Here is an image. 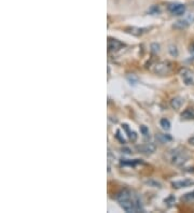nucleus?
<instances>
[{"instance_id":"21","label":"nucleus","mask_w":194,"mask_h":213,"mask_svg":"<svg viewBox=\"0 0 194 213\" xmlns=\"http://www.w3.org/2000/svg\"><path fill=\"white\" fill-rule=\"evenodd\" d=\"M189 142L192 144V145H194V137H192V138L189 139Z\"/></svg>"},{"instance_id":"17","label":"nucleus","mask_w":194,"mask_h":213,"mask_svg":"<svg viewBox=\"0 0 194 213\" xmlns=\"http://www.w3.org/2000/svg\"><path fill=\"white\" fill-rule=\"evenodd\" d=\"M151 51H152L154 54L159 53V52H160V45L157 43H152L151 44Z\"/></svg>"},{"instance_id":"10","label":"nucleus","mask_w":194,"mask_h":213,"mask_svg":"<svg viewBox=\"0 0 194 213\" xmlns=\"http://www.w3.org/2000/svg\"><path fill=\"white\" fill-rule=\"evenodd\" d=\"M181 119L185 121L194 119V108H188L181 113Z\"/></svg>"},{"instance_id":"7","label":"nucleus","mask_w":194,"mask_h":213,"mask_svg":"<svg viewBox=\"0 0 194 213\" xmlns=\"http://www.w3.org/2000/svg\"><path fill=\"white\" fill-rule=\"evenodd\" d=\"M124 46V44L121 41L116 40V39H112V38H108V51L112 52V51H118L120 49H122Z\"/></svg>"},{"instance_id":"12","label":"nucleus","mask_w":194,"mask_h":213,"mask_svg":"<svg viewBox=\"0 0 194 213\" xmlns=\"http://www.w3.org/2000/svg\"><path fill=\"white\" fill-rule=\"evenodd\" d=\"M181 200L183 201V202H187V204H193L194 202V191L183 195L181 197Z\"/></svg>"},{"instance_id":"4","label":"nucleus","mask_w":194,"mask_h":213,"mask_svg":"<svg viewBox=\"0 0 194 213\" xmlns=\"http://www.w3.org/2000/svg\"><path fill=\"white\" fill-rule=\"evenodd\" d=\"M168 10L174 15H182L185 12V6L182 3H172L168 6Z\"/></svg>"},{"instance_id":"9","label":"nucleus","mask_w":194,"mask_h":213,"mask_svg":"<svg viewBox=\"0 0 194 213\" xmlns=\"http://www.w3.org/2000/svg\"><path fill=\"white\" fill-rule=\"evenodd\" d=\"M174 188H182V187H189L194 185V181L189 180V179H185V180H179V181H174L172 183Z\"/></svg>"},{"instance_id":"11","label":"nucleus","mask_w":194,"mask_h":213,"mask_svg":"<svg viewBox=\"0 0 194 213\" xmlns=\"http://www.w3.org/2000/svg\"><path fill=\"white\" fill-rule=\"evenodd\" d=\"M182 104H183V100H182L181 97H175L170 100V106H172L174 110L180 109L181 106H182Z\"/></svg>"},{"instance_id":"20","label":"nucleus","mask_w":194,"mask_h":213,"mask_svg":"<svg viewBox=\"0 0 194 213\" xmlns=\"http://www.w3.org/2000/svg\"><path fill=\"white\" fill-rule=\"evenodd\" d=\"M116 138L119 139V140H120V141H121V142H122V143H125V140H124V139H123V138H121V137H120V132H119V130L116 132Z\"/></svg>"},{"instance_id":"18","label":"nucleus","mask_w":194,"mask_h":213,"mask_svg":"<svg viewBox=\"0 0 194 213\" xmlns=\"http://www.w3.org/2000/svg\"><path fill=\"white\" fill-rule=\"evenodd\" d=\"M174 201H175V197H174V196H169V197L165 200V202H167V204H172Z\"/></svg>"},{"instance_id":"19","label":"nucleus","mask_w":194,"mask_h":213,"mask_svg":"<svg viewBox=\"0 0 194 213\" xmlns=\"http://www.w3.org/2000/svg\"><path fill=\"white\" fill-rule=\"evenodd\" d=\"M140 129H141V132H142V134H144V135H148V129H147V127H146V126H141Z\"/></svg>"},{"instance_id":"5","label":"nucleus","mask_w":194,"mask_h":213,"mask_svg":"<svg viewBox=\"0 0 194 213\" xmlns=\"http://www.w3.org/2000/svg\"><path fill=\"white\" fill-rule=\"evenodd\" d=\"M192 22H194V16L190 15L188 19H179V21H177V22L174 24V28L180 29V30H182V29H187L189 26H190V24H191Z\"/></svg>"},{"instance_id":"16","label":"nucleus","mask_w":194,"mask_h":213,"mask_svg":"<svg viewBox=\"0 0 194 213\" xmlns=\"http://www.w3.org/2000/svg\"><path fill=\"white\" fill-rule=\"evenodd\" d=\"M168 52L169 54L174 57H177L178 56V49L176 45H169V49H168Z\"/></svg>"},{"instance_id":"8","label":"nucleus","mask_w":194,"mask_h":213,"mask_svg":"<svg viewBox=\"0 0 194 213\" xmlns=\"http://www.w3.org/2000/svg\"><path fill=\"white\" fill-rule=\"evenodd\" d=\"M180 74H181V78H182V80H183V82H185L187 85L194 84V74L190 71V70L183 69L181 72H180Z\"/></svg>"},{"instance_id":"3","label":"nucleus","mask_w":194,"mask_h":213,"mask_svg":"<svg viewBox=\"0 0 194 213\" xmlns=\"http://www.w3.org/2000/svg\"><path fill=\"white\" fill-rule=\"evenodd\" d=\"M172 70V64L168 61H160L155 64L152 68V71L157 74H167Z\"/></svg>"},{"instance_id":"14","label":"nucleus","mask_w":194,"mask_h":213,"mask_svg":"<svg viewBox=\"0 0 194 213\" xmlns=\"http://www.w3.org/2000/svg\"><path fill=\"white\" fill-rule=\"evenodd\" d=\"M144 29L134 28V27L126 29V31L129 32V34H131V35H134V36H140V35H142V34H144Z\"/></svg>"},{"instance_id":"1","label":"nucleus","mask_w":194,"mask_h":213,"mask_svg":"<svg viewBox=\"0 0 194 213\" xmlns=\"http://www.w3.org/2000/svg\"><path fill=\"white\" fill-rule=\"evenodd\" d=\"M116 200L126 212H144V207L141 204L140 198L129 189H122L116 196Z\"/></svg>"},{"instance_id":"13","label":"nucleus","mask_w":194,"mask_h":213,"mask_svg":"<svg viewBox=\"0 0 194 213\" xmlns=\"http://www.w3.org/2000/svg\"><path fill=\"white\" fill-rule=\"evenodd\" d=\"M123 129H124V130L127 132V136L129 137V139H131V141H133V142L136 141V139H137V135H136V132H133V130H131V129H129V125L124 124V125H123Z\"/></svg>"},{"instance_id":"15","label":"nucleus","mask_w":194,"mask_h":213,"mask_svg":"<svg viewBox=\"0 0 194 213\" xmlns=\"http://www.w3.org/2000/svg\"><path fill=\"white\" fill-rule=\"evenodd\" d=\"M160 125L164 130H169L170 129V122L167 119H162L160 121Z\"/></svg>"},{"instance_id":"6","label":"nucleus","mask_w":194,"mask_h":213,"mask_svg":"<svg viewBox=\"0 0 194 213\" xmlns=\"http://www.w3.org/2000/svg\"><path fill=\"white\" fill-rule=\"evenodd\" d=\"M155 149H157V147H155V144L153 143H144L137 147V150L139 151V153L146 154V155L152 154L154 151H155Z\"/></svg>"},{"instance_id":"2","label":"nucleus","mask_w":194,"mask_h":213,"mask_svg":"<svg viewBox=\"0 0 194 213\" xmlns=\"http://www.w3.org/2000/svg\"><path fill=\"white\" fill-rule=\"evenodd\" d=\"M168 159L169 162L175 165L177 167H180L182 165H185V162L189 159V155L185 153V151L179 150V149H176V150L170 151L168 153Z\"/></svg>"}]
</instances>
